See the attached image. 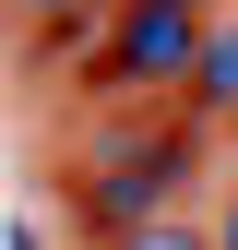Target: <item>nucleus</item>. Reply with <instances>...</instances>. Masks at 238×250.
Here are the masks:
<instances>
[{"mask_svg": "<svg viewBox=\"0 0 238 250\" xmlns=\"http://www.w3.org/2000/svg\"><path fill=\"white\" fill-rule=\"evenodd\" d=\"M119 60H131L143 83H178L202 60V12H178V0H143L131 24H119Z\"/></svg>", "mask_w": 238, "mask_h": 250, "instance_id": "f257e3e1", "label": "nucleus"}, {"mask_svg": "<svg viewBox=\"0 0 238 250\" xmlns=\"http://www.w3.org/2000/svg\"><path fill=\"white\" fill-rule=\"evenodd\" d=\"M191 96H202V107H238V12L202 36V60H191Z\"/></svg>", "mask_w": 238, "mask_h": 250, "instance_id": "f03ea898", "label": "nucleus"}, {"mask_svg": "<svg viewBox=\"0 0 238 250\" xmlns=\"http://www.w3.org/2000/svg\"><path fill=\"white\" fill-rule=\"evenodd\" d=\"M119 250H215V238H191V227H155V214H143V227L119 238Z\"/></svg>", "mask_w": 238, "mask_h": 250, "instance_id": "7ed1b4c3", "label": "nucleus"}, {"mask_svg": "<svg viewBox=\"0 0 238 250\" xmlns=\"http://www.w3.org/2000/svg\"><path fill=\"white\" fill-rule=\"evenodd\" d=\"M226 250H238V214H226Z\"/></svg>", "mask_w": 238, "mask_h": 250, "instance_id": "20e7f679", "label": "nucleus"}]
</instances>
